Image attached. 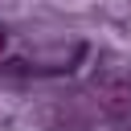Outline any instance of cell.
Listing matches in <instances>:
<instances>
[{
    "instance_id": "1",
    "label": "cell",
    "mask_w": 131,
    "mask_h": 131,
    "mask_svg": "<svg viewBox=\"0 0 131 131\" xmlns=\"http://www.w3.org/2000/svg\"><path fill=\"white\" fill-rule=\"evenodd\" d=\"M4 49H8V33L0 29V53H4Z\"/></svg>"
}]
</instances>
